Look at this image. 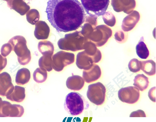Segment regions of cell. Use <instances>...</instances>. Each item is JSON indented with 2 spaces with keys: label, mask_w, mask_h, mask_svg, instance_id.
Returning a JSON list of instances; mask_svg holds the SVG:
<instances>
[{
  "label": "cell",
  "mask_w": 156,
  "mask_h": 122,
  "mask_svg": "<svg viewBox=\"0 0 156 122\" xmlns=\"http://www.w3.org/2000/svg\"><path fill=\"white\" fill-rule=\"evenodd\" d=\"M45 12L58 33L77 30L85 21V11L78 0H49Z\"/></svg>",
  "instance_id": "6da1fadb"
},
{
  "label": "cell",
  "mask_w": 156,
  "mask_h": 122,
  "mask_svg": "<svg viewBox=\"0 0 156 122\" xmlns=\"http://www.w3.org/2000/svg\"><path fill=\"white\" fill-rule=\"evenodd\" d=\"M89 106L88 102L80 94L72 92L66 96L64 103L65 110L69 114L77 116L81 114Z\"/></svg>",
  "instance_id": "7a4b0ae2"
},
{
  "label": "cell",
  "mask_w": 156,
  "mask_h": 122,
  "mask_svg": "<svg viewBox=\"0 0 156 122\" xmlns=\"http://www.w3.org/2000/svg\"><path fill=\"white\" fill-rule=\"evenodd\" d=\"M8 43L12 47V51L18 57V60L21 65L27 64L31 59V53L26 45L25 38L21 36H16L11 38Z\"/></svg>",
  "instance_id": "3957f363"
},
{
  "label": "cell",
  "mask_w": 156,
  "mask_h": 122,
  "mask_svg": "<svg viewBox=\"0 0 156 122\" xmlns=\"http://www.w3.org/2000/svg\"><path fill=\"white\" fill-rule=\"evenodd\" d=\"M84 10L91 17H98L105 14L109 0H80Z\"/></svg>",
  "instance_id": "277c9868"
},
{
  "label": "cell",
  "mask_w": 156,
  "mask_h": 122,
  "mask_svg": "<svg viewBox=\"0 0 156 122\" xmlns=\"http://www.w3.org/2000/svg\"><path fill=\"white\" fill-rule=\"evenodd\" d=\"M106 92L105 87L101 82L91 84L88 88L87 98L91 103L99 106L104 103Z\"/></svg>",
  "instance_id": "5b68a950"
},
{
  "label": "cell",
  "mask_w": 156,
  "mask_h": 122,
  "mask_svg": "<svg viewBox=\"0 0 156 122\" xmlns=\"http://www.w3.org/2000/svg\"><path fill=\"white\" fill-rule=\"evenodd\" d=\"M24 108L18 104H12L9 102L2 101L0 103V117H16L23 116Z\"/></svg>",
  "instance_id": "8992f818"
},
{
  "label": "cell",
  "mask_w": 156,
  "mask_h": 122,
  "mask_svg": "<svg viewBox=\"0 0 156 122\" xmlns=\"http://www.w3.org/2000/svg\"><path fill=\"white\" fill-rule=\"evenodd\" d=\"M119 100L124 103L133 104L140 98V90L136 86H129L120 89L118 91Z\"/></svg>",
  "instance_id": "52a82bcc"
},
{
  "label": "cell",
  "mask_w": 156,
  "mask_h": 122,
  "mask_svg": "<svg viewBox=\"0 0 156 122\" xmlns=\"http://www.w3.org/2000/svg\"><path fill=\"white\" fill-rule=\"evenodd\" d=\"M14 89L9 74L6 72L0 74V95L7 96L12 93Z\"/></svg>",
  "instance_id": "ba28073f"
},
{
  "label": "cell",
  "mask_w": 156,
  "mask_h": 122,
  "mask_svg": "<svg viewBox=\"0 0 156 122\" xmlns=\"http://www.w3.org/2000/svg\"><path fill=\"white\" fill-rule=\"evenodd\" d=\"M54 57L61 60L60 61L54 59L53 68L56 71H61L66 66L74 62V55L72 54L64 52V57L61 58L60 53L58 52L57 55H55Z\"/></svg>",
  "instance_id": "9c48e42d"
},
{
  "label": "cell",
  "mask_w": 156,
  "mask_h": 122,
  "mask_svg": "<svg viewBox=\"0 0 156 122\" xmlns=\"http://www.w3.org/2000/svg\"><path fill=\"white\" fill-rule=\"evenodd\" d=\"M101 75L100 68L98 66L95 65L91 68L83 71L82 77L84 82L90 83L98 80Z\"/></svg>",
  "instance_id": "30bf717a"
},
{
  "label": "cell",
  "mask_w": 156,
  "mask_h": 122,
  "mask_svg": "<svg viewBox=\"0 0 156 122\" xmlns=\"http://www.w3.org/2000/svg\"><path fill=\"white\" fill-rule=\"evenodd\" d=\"M85 82L83 77L78 75H73L68 77L66 81V86L69 89L79 91L82 89Z\"/></svg>",
  "instance_id": "8fae6325"
},
{
  "label": "cell",
  "mask_w": 156,
  "mask_h": 122,
  "mask_svg": "<svg viewBox=\"0 0 156 122\" xmlns=\"http://www.w3.org/2000/svg\"><path fill=\"white\" fill-rule=\"evenodd\" d=\"M25 91L24 87L16 85L12 93L6 96V98L12 101L21 103L25 98Z\"/></svg>",
  "instance_id": "7c38bea8"
},
{
  "label": "cell",
  "mask_w": 156,
  "mask_h": 122,
  "mask_svg": "<svg viewBox=\"0 0 156 122\" xmlns=\"http://www.w3.org/2000/svg\"><path fill=\"white\" fill-rule=\"evenodd\" d=\"M7 5L11 9H14L21 15H24L30 7L21 0H9Z\"/></svg>",
  "instance_id": "4fadbf2b"
},
{
  "label": "cell",
  "mask_w": 156,
  "mask_h": 122,
  "mask_svg": "<svg viewBox=\"0 0 156 122\" xmlns=\"http://www.w3.org/2000/svg\"><path fill=\"white\" fill-rule=\"evenodd\" d=\"M31 78L30 71L26 68H22L18 71L16 74V82L19 85H24L29 82Z\"/></svg>",
  "instance_id": "5bb4252c"
},
{
  "label": "cell",
  "mask_w": 156,
  "mask_h": 122,
  "mask_svg": "<svg viewBox=\"0 0 156 122\" xmlns=\"http://www.w3.org/2000/svg\"><path fill=\"white\" fill-rule=\"evenodd\" d=\"M133 85L138 88L140 91H144L148 86L149 82L148 77L144 74H139L134 79Z\"/></svg>",
  "instance_id": "9a60e30c"
},
{
  "label": "cell",
  "mask_w": 156,
  "mask_h": 122,
  "mask_svg": "<svg viewBox=\"0 0 156 122\" xmlns=\"http://www.w3.org/2000/svg\"><path fill=\"white\" fill-rule=\"evenodd\" d=\"M144 40V37H142L136 46V50L137 55L140 58L146 59L148 57L149 52Z\"/></svg>",
  "instance_id": "2e32d148"
},
{
  "label": "cell",
  "mask_w": 156,
  "mask_h": 122,
  "mask_svg": "<svg viewBox=\"0 0 156 122\" xmlns=\"http://www.w3.org/2000/svg\"><path fill=\"white\" fill-rule=\"evenodd\" d=\"M48 73L45 69L43 68H38L33 74L34 80L37 83H42L47 78Z\"/></svg>",
  "instance_id": "e0dca14e"
},
{
  "label": "cell",
  "mask_w": 156,
  "mask_h": 122,
  "mask_svg": "<svg viewBox=\"0 0 156 122\" xmlns=\"http://www.w3.org/2000/svg\"><path fill=\"white\" fill-rule=\"evenodd\" d=\"M141 69L149 76H152L156 74V65L152 61L143 62Z\"/></svg>",
  "instance_id": "ac0fdd59"
},
{
  "label": "cell",
  "mask_w": 156,
  "mask_h": 122,
  "mask_svg": "<svg viewBox=\"0 0 156 122\" xmlns=\"http://www.w3.org/2000/svg\"><path fill=\"white\" fill-rule=\"evenodd\" d=\"M138 63L136 59H133L130 61L129 64V68L131 72L136 73L140 70Z\"/></svg>",
  "instance_id": "d6986e66"
},
{
  "label": "cell",
  "mask_w": 156,
  "mask_h": 122,
  "mask_svg": "<svg viewBox=\"0 0 156 122\" xmlns=\"http://www.w3.org/2000/svg\"><path fill=\"white\" fill-rule=\"evenodd\" d=\"M12 51V47L10 44L8 43L3 45L1 49V55L3 57H6L9 55Z\"/></svg>",
  "instance_id": "ffe728a7"
},
{
  "label": "cell",
  "mask_w": 156,
  "mask_h": 122,
  "mask_svg": "<svg viewBox=\"0 0 156 122\" xmlns=\"http://www.w3.org/2000/svg\"><path fill=\"white\" fill-rule=\"evenodd\" d=\"M7 64V59L0 54V72L6 67Z\"/></svg>",
  "instance_id": "44dd1931"
},
{
  "label": "cell",
  "mask_w": 156,
  "mask_h": 122,
  "mask_svg": "<svg viewBox=\"0 0 156 122\" xmlns=\"http://www.w3.org/2000/svg\"><path fill=\"white\" fill-rule=\"evenodd\" d=\"M130 117H146L145 112L142 110H138L131 113Z\"/></svg>",
  "instance_id": "7402d4cb"
},
{
  "label": "cell",
  "mask_w": 156,
  "mask_h": 122,
  "mask_svg": "<svg viewBox=\"0 0 156 122\" xmlns=\"http://www.w3.org/2000/svg\"><path fill=\"white\" fill-rule=\"evenodd\" d=\"M3 100H2V99L1 97H0V103H1L2 102Z\"/></svg>",
  "instance_id": "603a6c76"
},
{
  "label": "cell",
  "mask_w": 156,
  "mask_h": 122,
  "mask_svg": "<svg viewBox=\"0 0 156 122\" xmlns=\"http://www.w3.org/2000/svg\"><path fill=\"white\" fill-rule=\"evenodd\" d=\"M3 1H5L8 2L9 1V0H3Z\"/></svg>",
  "instance_id": "cb8c5ba5"
}]
</instances>
